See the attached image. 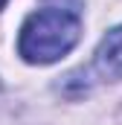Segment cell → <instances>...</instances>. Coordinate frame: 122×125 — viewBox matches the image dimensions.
I'll return each mask as SVG.
<instances>
[{"instance_id":"obj_3","label":"cell","mask_w":122,"mask_h":125,"mask_svg":"<svg viewBox=\"0 0 122 125\" xmlns=\"http://www.w3.org/2000/svg\"><path fill=\"white\" fill-rule=\"evenodd\" d=\"M3 6H6V0H0V9H3Z\"/></svg>"},{"instance_id":"obj_2","label":"cell","mask_w":122,"mask_h":125,"mask_svg":"<svg viewBox=\"0 0 122 125\" xmlns=\"http://www.w3.org/2000/svg\"><path fill=\"white\" fill-rule=\"evenodd\" d=\"M116 79H122V26L111 29L102 38L90 67H84L79 76H67L64 90L67 93H84L99 82H116Z\"/></svg>"},{"instance_id":"obj_1","label":"cell","mask_w":122,"mask_h":125,"mask_svg":"<svg viewBox=\"0 0 122 125\" xmlns=\"http://www.w3.org/2000/svg\"><path fill=\"white\" fill-rule=\"evenodd\" d=\"M81 35V18L76 9L67 6H50L38 9L26 18L20 38H18V52L29 64H52L61 55H67Z\"/></svg>"}]
</instances>
